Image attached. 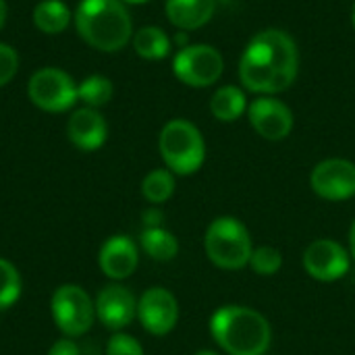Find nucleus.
Segmentation results:
<instances>
[{
    "instance_id": "13",
    "label": "nucleus",
    "mask_w": 355,
    "mask_h": 355,
    "mask_svg": "<svg viewBox=\"0 0 355 355\" xmlns=\"http://www.w3.org/2000/svg\"><path fill=\"white\" fill-rule=\"evenodd\" d=\"M96 318L110 331H121L133 322L137 316L135 295L119 283H110L100 289L96 297Z\"/></svg>"
},
{
    "instance_id": "11",
    "label": "nucleus",
    "mask_w": 355,
    "mask_h": 355,
    "mask_svg": "<svg viewBox=\"0 0 355 355\" xmlns=\"http://www.w3.org/2000/svg\"><path fill=\"white\" fill-rule=\"evenodd\" d=\"M137 318L150 335L154 337L168 335L179 320L177 297L164 287H150L148 291L141 293L137 302Z\"/></svg>"
},
{
    "instance_id": "6",
    "label": "nucleus",
    "mask_w": 355,
    "mask_h": 355,
    "mask_svg": "<svg viewBox=\"0 0 355 355\" xmlns=\"http://www.w3.org/2000/svg\"><path fill=\"white\" fill-rule=\"evenodd\" d=\"M50 312L58 331L69 339L85 335L96 322V304L79 285H60L52 293Z\"/></svg>"
},
{
    "instance_id": "19",
    "label": "nucleus",
    "mask_w": 355,
    "mask_h": 355,
    "mask_svg": "<svg viewBox=\"0 0 355 355\" xmlns=\"http://www.w3.org/2000/svg\"><path fill=\"white\" fill-rule=\"evenodd\" d=\"M131 44H133V50L137 56H141L146 60H160V58L168 56L173 42L162 27L146 25L133 33Z\"/></svg>"
},
{
    "instance_id": "29",
    "label": "nucleus",
    "mask_w": 355,
    "mask_h": 355,
    "mask_svg": "<svg viewBox=\"0 0 355 355\" xmlns=\"http://www.w3.org/2000/svg\"><path fill=\"white\" fill-rule=\"evenodd\" d=\"M6 17H8V6H6L4 0H0V29H2L4 23H6Z\"/></svg>"
},
{
    "instance_id": "25",
    "label": "nucleus",
    "mask_w": 355,
    "mask_h": 355,
    "mask_svg": "<svg viewBox=\"0 0 355 355\" xmlns=\"http://www.w3.org/2000/svg\"><path fill=\"white\" fill-rule=\"evenodd\" d=\"M106 355H144V347L135 337L114 333L106 343Z\"/></svg>"
},
{
    "instance_id": "28",
    "label": "nucleus",
    "mask_w": 355,
    "mask_h": 355,
    "mask_svg": "<svg viewBox=\"0 0 355 355\" xmlns=\"http://www.w3.org/2000/svg\"><path fill=\"white\" fill-rule=\"evenodd\" d=\"M141 220H144L146 229L162 227V223H164V212H162L158 206H152V208H148V210L141 212Z\"/></svg>"
},
{
    "instance_id": "16",
    "label": "nucleus",
    "mask_w": 355,
    "mask_h": 355,
    "mask_svg": "<svg viewBox=\"0 0 355 355\" xmlns=\"http://www.w3.org/2000/svg\"><path fill=\"white\" fill-rule=\"evenodd\" d=\"M166 19L179 31H193L204 27L216 10V0H166Z\"/></svg>"
},
{
    "instance_id": "9",
    "label": "nucleus",
    "mask_w": 355,
    "mask_h": 355,
    "mask_svg": "<svg viewBox=\"0 0 355 355\" xmlns=\"http://www.w3.org/2000/svg\"><path fill=\"white\" fill-rule=\"evenodd\" d=\"M306 272L322 283L343 279L352 268V254L335 239H316L304 252Z\"/></svg>"
},
{
    "instance_id": "24",
    "label": "nucleus",
    "mask_w": 355,
    "mask_h": 355,
    "mask_svg": "<svg viewBox=\"0 0 355 355\" xmlns=\"http://www.w3.org/2000/svg\"><path fill=\"white\" fill-rule=\"evenodd\" d=\"M252 270L260 277H272L281 270L283 266V256L277 248L272 245H260L252 252V258H250V264Z\"/></svg>"
},
{
    "instance_id": "1",
    "label": "nucleus",
    "mask_w": 355,
    "mask_h": 355,
    "mask_svg": "<svg viewBox=\"0 0 355 355\" xmlns=\"http://www.w3.org/2000/svg\"><path fill=\"white\" fill-rule=\"evenodd\" d=\"M243 89L258 96H277L293 85L300 73V50L283 29L258 31L239 58Z\"/></svg>"
},
{
    "instance_id": "17",
    "label": "nucleus",
    "mask_w": 355,
    "mask_h": 355,
    "mask_svg": "<svg viewBox=\"0 0 355 355\" xmlns=\"http://www.w3.org/2000/svg\"><path fill=\"white\" fill-rule=\"evenodd\" d=\"M245 92L237 85H223L210 98V112L216 121L233 123L248 112Z\"/></svg>"
},
{
    "instance_id": "31",
    "label": "nucleus",
    "mask_w": 355,
    "mask_h": 355,
    "mask_svg": "<svg viewBox=\"0 0 355 355\" xmlns=\"http://www.w3.org/2000/svg\"><path fill=\"white\" fill-rule=\"evenodd\" d=\"M193 355H218L216 352H210V349H200L198 354H193Z\"/></svg>"
},
{
    "instance_id": "2",
    "label": "nucleus",
    "mask_w": 355,
    "mask_h": 355,
    "mask_svg": "<svg viewBox=\"0 0 355 355\" xmlns=\"http://www.w3.org/2000/svg\"><path fill=\"white\" fill-rule=\"evenodd\" d=\"M73 23L79 37L100 52H119L133 37V19L123 0H81Z\"/></svg>"
},
{
    "instance_id": "30",
    "label": "nucleus",
    "mask_w": 355,
    "mask_h": 355,
    "mask_svg": "<svg viewBox=\"0 0 355 355\" xmlns=\"http://www.w3.org/2000/svg\"><path fill=\"white\" fill-rule=\"evenodd\" d=\"M349 250H352V256L355 260V220L352 223V229H349Z\"/></svg>"
},
{
    "instance_id": "20",
    "label": "nucleus",
    "mask_w": 355,
    "mask_h": 355,
    "mask_svg": "<svg viewBox=\"0 0 355 355\" xmlns=\"http://www.w3.org/2000/svg\"><path fill=\"white\" fill-rule=\"evenodd\" d=\"M139 245L156 262H171L179 254L177 237L171 231H166L164 227L144 229L141 235H139Z\"/></svg>"
},
{
    "instance_id": "23",
    "label": "nucleus",
    "mask_w": 355,
    "mask_h": 355,
    "mask_svg": "<svg viewBox=\"0 0 355 355\" xmlns=\"http://www.w3.org/2000/svg\"><path fill=\"white\" fill-rule=\"evenodd\" d=\"M23 281L12 262L6 258H0V310H6L15 306L21 297Z\"/></svg>"
},
{
    "instance_id": "3",
    "label": "nucleus",
    "mask_w": 355,
    "mask_h": 355,
    "mask_svg": "<svg viewBox=\"0 0 355 355\" xmlns=\"http://www.w3.org/2000/svg\"><path fill=\"white\" fill-rule=\"evenodd\" d=\"M210 335L227 355H266L272 343L270 322L245 306H223L210 318Z\"/></svg>"
},
{
    "instance_id": "15",
    "label": "nucleus",
    "mask_w": 355,
    "mask_h": 355,
    "mask_svg": "<svg viewBox=\"0 0 355 355\" xmlns=\"http://www.w3.org/2000/svg\"><path fill=\"white\" fill-rule=\"evenodd\" d=\"M67 135L69 141L83 152H94L100 150L106 144L108 137V125L106 119L98 112V108H77L69 116L67 123Z\"/></svg>"
},
{
    "instance_id": "7",
    "label": "nucleus",
    "mask_w": 355,
    "mask_h": 355,
    "mask_svg": "<svg viewBox=\"0 0 355 355\" xmlns=\"http://www.w3.org/2000/svg\"><path fill=\"white\" fill-rule=\"evenodd\" d=\"M27 98L44 112H64L77 102V83L69 73L56 67L35 71L27 81Z\"/></svg>"
},
{
    "instance_id": "12",
    "label": "nucleus",
    "mask_w": 355,
    "mask_h": 355,
    "mask_svg": "<svg viewBox=\"0 0 355 355\" xmlns=\"http://www.w3.org/2000/svg\"><path fill=\"white\" fill-rule=\"evenodd\" d=\"M245 114L254 131L268 141H281L293 131V110L279 98L260 96L250 102Z\"/></svg>"
},
{
    "instance_id": "33",
    "label": "nucleus",
    "mask_w": 355,
    "mask_h": 355,
    "mask_svg": "<svg viewBox=\"0 0 355 355\" xmlns=\"http://www.w3.org/2000/svg\"><path fill=\"white\" fill-rule=\"evenodd\" d=\"M352 25H354V29H355V2H354V6H352Z\"/></svg>"
},
{
    "instance_id": "8",
    "label": "nucleus",
    "mask_w": 355,
    "mask_h": 355,
    "mask_svg": "<svg viewBox=\"0 0 355 355\" xmlns=\"http://www.w3.org/2000/svg\"><path fill=\"white\" fill-rule=\"evenodd\" d=\"M225 71L223 54L210 44H189L173 58L175 77L189 87H210Z\"/></svg>"
},
{
    "instance_id": "27",
    "label": "nucleus",
    "mask_w": 355,
    "mask_h": 355,
    "mask_svg": "<svg viewBox=\"0 0 355 355\" xmlns=\"http://www.w3.org/2000/svg\"><path fill=\"white\" fill-rule=\"evenodd\" d=\"M48 355H81L79 354V347L73 339H58L50 349H48Z\"/></svg>"
},
{
    "instance_id": "10",
    "label": "nucleus",
    "mask_w": 355,
    "mask_h": 355,
    "mask_svg": "<svg viewBox=\"0 0 355 355\" xmlns=\"http://www.w3.org/2000/svg\"><path fill=\"white\" fill-rule=\"evenodd\" d=\"M310 185L322 200H349L355 196V164L347 158H327L314 166Z\"/></svg>"
},
{
    "instance_id": "22",
    "label": "nucleus",
    "mask_w": 355,
    "mask_h": 355,
    "mask_svg": "<svg viewBox=\"0 0 355 355\" xmlns=\"http://www.w3.org/2000/svg\"><path fill=\"white\" fill-rule=\"evenodd\" d=\"M114 94V85L104 75H89L77 85V100H81L89 108H100L110 102Z\"/></svg>"
},
{
    "instance_id": "14",
    "label": "nucleus",
    "mask_w": 355,
    "mask_h": 355,
    "mask_svg": "<svg viewBox=\"0 0 355 355\" xmlns=\"http://www.w3.org/2000/svg\"><path fill=\"white\" fill-rule=\"evenodd\" d=\"M98 264L102 272L114 283L125 281L135 272L139 264V250L131 237L112 235L102 243L100 254H98Z\"/></svg>"
},
{
    "instance_id": "32",
    "label": "nucleus",
    "mask_w": 355,
    "mask_h": 355,
    "mask_svg": "<svg viewBox=\"0 0 355 355\" xmlns=\"http://www.w3.org/2000/svg\"><path fill=\"white\" fill-rule=\"evenodd\" d=\"M125 4H144V2H150V0H123Z\"/></svg>"
},
{
    "instance_id": "26",
    "label": "nucleus",
    "mask_w": 355,
    "mask_h": 355,
    "mask_svg": "<svg viewBox=\"0 0 355 355\" xmlns=\"http://www.w3.org/2000/svg\"><path fill=\"white\" fill-rule=\"evenodd\" d=\"M19 71V54L12 46L0 42V87L12 81Z\"/></svg>"
},
{
    "instance_id": "18",
    "label": "nucleus",
    "mask_w": 355,
    "mask_h": 355,
    "mask_svg": "<svg viewBox=\"0 0 355 355\" xmlns=\"http://www.w3.org/2000/svg\"><path fill=\"white\" fill-rule=\"evenodd\" d=\"M73 21L71 8L62 0H42L33 8V25L48 35L62 33Z\"/></svg>"
},
{
    "instance_id": "4",
    "label": "nucleus",
    "mask_w": 355,
    "mask_h": 355,
    "mask_svg": "<svg viewBox=\"0 0 355 355\" xmlns=\"http://www.w3.org/2000/svg\"><path fill=\"white\" fill-rule=\"evenodd\" d=\"M158 150L173 175H193L206 160V144L202 131L187 119L168 121L158 137Z\"/></svg>"
},
{
    "instance_id": "21",
    "label": "nucleus",
    "mask_w": 355,
    "mask_h": 355,
    "mask_svg": "<svg viewBox=\"0 0 355 355\" xmlns=\"http://www.w3.org/2000/svg\"><path fill=\"white\" fill-rule=\"evenodd\" d=\"M173 193H175V175L168 168H154L141 181V196L154 206L164 204L166 200H171Z\"/></svg>"
},
{
    "instance_id": "5",
    "label": "nucleus",
    "mask_w": 355,
    "mask_h": 355,
    "mask_svg": "<svg viewBox=\"0 0 355 355\" xmlns=\"http://www.w3.org/2000/svg\"><path fill=\"white\" fill-rule=\"evenodd\" d=\"M204 250L214 266L223 270H239L250 264L254 245L250 231L239 218L218 216L206 229Z\"/></svg>"
}]
</instances>
